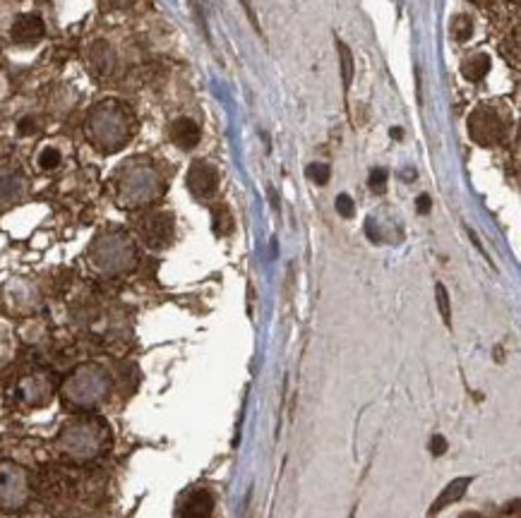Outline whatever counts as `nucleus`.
Returning a JSON list of instances; mask_svg holds the SVG:
<instances>
[{"mask_svg":"<svg viewBox=\"0 0 521 518\" xmlns=\"http://www.w3.org/2000/svg\"><path fill=\"white\" fill-rule=\"evenodd\" d=\"M469 132H471V137H474L478 144L490 147V144H498L502 139V135H505V125H502L500 115L495 111L478 108V111L471 115V120H469Z\"/></svg>","mask_w":521,"mask_h":518,"instance_id":"obj_1","label":"nucleus"},{"mask_svg":"<svg viewBox=\"0 0 521 518\" xmlns=\"http://www.w3.org/2000/svg\"><path fill=\"white\" fill-rule=\"evenodd\" d=\"M187 187H190L192 194L207 199L219 190V173H216V168L209 166V163L195 161L190 166V173H187Z\"/></svg>","mask_w":521,"mask_h":518,"instance_id":"obj_2","label":"nucleus"},{"mask_svg":"<svg viewBox=\"0 0 521 518\" xmlns=\"http://www.w3.org/2000/svg\"><path fill=\"white\" fill-rule=\"evenodd\" d=\"M171 233H173V225H171V218L168 216L156 214L142 223V237L149 242L151 247H163L168 240H171Z\"/></svg>","mask_w":521,"mask_h":518,"instance_id":"obj_3","label":"nucleus"},{"mask_svg":"<svg viewBox=\"0 0 521 518\" xmlns=\"http://www.w3.org/2000/svg\"><path fill=\"white\" fill-rule=\"evenodd\" d=\"M214 497L207 490H195L180 507V518H211Z\"/></svg>","mask_w":521,"mask_h":518,"instance_id":"obj_4","label":"nucleus"},{"mask_svg":"<svg viewBox=\"0 0 521 518\" xmlns=\"http://www.w3.org/2000/svg\"><path fill=\"white\" fill-rule=\"evenodd\" d=\"M44 36V22L39 15H22L12 24V39L17 44H34Z\"/></svg>","mask_w":521,"mask_h":518,"instance_id":"obj_5","label":"nucleus"},{"mask_svg":"<svg viewBox=\"0 0 521 518\" xmlns=\"http://www.w3.org/2000/svg\"><path fill=\"white\" fill-rule=\"evenodd\" d=\"M171 137L180 149H195L199 144V127L190 118H178L171 127Z\"/></svg>","mask_w":521,"mask_h":518,"instance_id":"obj_6","label":"nucleus"},{"mask_svg":"<svg viewBox=\"0 0 521 518\" xmlns=\"http://www.w3.org/2000/svg\"><path fill=\"white\" fill-rule=\"evenodd\" d=\"M469 485H471V480H469V478H459V480H454V483L447 485L445 490L440 492V497L435 499L433 507H430V516L440 514V511H442V509H447V507H450V504L459 502V499L464 497V492H466V487H469Z\"/></svg>","mask_w":521,"mask_h":518,"instance_id":"obj_7","label":"nucleus"},{"mask_svg":"<svg viewBox=\"0 0 521 518\" xmlns=\"http://www.w3.org/2000/svg\"><path fill=\"white\" fill-rule=\"evenodd\" d=\"M462 72L466 79H471V82H481V79L490 72V58L486 53H474L471 58L464 60Z\"/></svg>","mask_w":521,"mask_h":518,"instance_id":"obj_8","label":"nucleus"},{"mask_svg":"<svg viewBox=\"0 0 521 518\" xmlns=\"http://www.w3.org/2000/svg\"><path fill=\"white\" fill-rule=\"evenodd\" d=\"M336 51H339V63H341V79H344V91L351 89V79H353V58H351L349 46L341 39H336Z\"/></svg>","mask_w":521,"mask_h":518,"instance_id":"obj_9","label":"nucleus"},{"mask_svg":"<svg viewBox=\"0 0 521 518\" xmlns=\"http://www.w3.org/2000/svg\"><path fill=\"white\" fill-rule=\"evenodd\" d=\"M214 230L216 235H228L233 230V218L226 206H214Z\"/></svg>","mask_w":521,"mask_h":518,"instance_id":"obj_10","label":"nucleus"},{"mask_svg":"<svg viewBox=\"0 0 521 518\" xmlns=\"http://www.w3.org/2000/svg\"><path fill=\"white\" fill-rule=\"evenodd\" d=\"M435 298H438V307L442 314V322L447 326H452V307H450V295H447V288L442 283L435 286Z\"/></svg>","mask_w":521,"mask_h":518,"instance_id":"obj_11","label":"nucleus"},{"mask_svg":"<svg viewBox=\"0 0 521 518\" xmlns=\"http://www.w3.org/2000/svg\"><path fill=\"white\" fill-rule=\"evenodd\" d=\"M452 32H454V39L457 41H466L474 32V22H471L469 15H459L457 20L452 22Z\"/></svg>","mask_w":521,"mask_h":518,"instance_id":"obj_12","label":"nucleus"},{"mask_svg":"<svg viewBox=\"0 0 521 518\" xmlns=\"http://www.w3.org/2000/svg\"><path fill=\"white\" fill-rule=\"evenodd\" d=\"M308 175H310V180L317 182V185H327V182H329V166H324V163H312V166H308Z\"/></svg>","mask_w":521,"mask_h":518,"instance_id":"obj_13","label":"nucleus"},{"mask_svg":"<svg viewBox=\"0 0 521 518\" xmlns=\"http://www.w3.org/2000/svg\"><path fill=\"white\" fill-rule=\"evenodd\" d=\"M385 187H387V170L385 168H375L370 173V190L382 194Z\"/></svg>","mask_w":521,"mask_h":518,"instance_id":"obj_14","label":"nucleus"},{"mask_svg":"<svg viewBox=\"0 0 521 518\" xmlns=\"http://www.w3.org/2000/svg\"><path fill=\"white\" fill-rule=\"evenodd\" d=\"M336 211L339 214H341L344 218H351L356 214V204H353V199L349 197V194H339L336 197Z\"/></svg>","mask_w":521,"mask_h":518,"instance_id":"obj_15","label":"nucleus"},{"mask_svg":"<svg viewBox=\"0 0 521 518\" xmlns=\"http://www.w3.org/2000/svg\"><path fill=\"white\" fill-rule=\"evenodd\" d=\"M58 163H60V154H58L56 149H46L44 154L39 156V166H41V168H46V170L58 168Z\"/></svg>","mask_w":521,"mask_h":518,"instance_id":"obj_16","label":"nucleus"},{"mask_svg":"<svg viewBox=\"0 0 521 518\" xmlns=\"http://www.w3.org/2000/svg\"><path fill=\"white\" fill-rule=\"evenodd\" d=\"M240 5H243L247 20H250V24H252V27H255V32H257V34H262V29H259V22H257V17H255V8H252V0H240Z\"/></svg>","mask_w":521,"mask_h":518,"instance_id":"obj_17","label":"nucleus"},{"mask_svg":"<svg viewBox=\"0 0 521 518\" xmlns=\"http://www.w3.org/2000/svg\"><path fill=\"white\" fill-rule=\"evenodd\" d=\"M447 451V442H445V437H440V435H435L433 440H430V454L433 456H442Z\"/></svg>","mask_w":521,"mask_h":518,"instance_id":"obj_18","label":"nucleus"},{"mask_svg":"<svg viewBox=\"0 0 521 518\" xmlns=\"http://www.w3.org/2000/svg\"><path fill=\"white\" fill-rule=\"evenodd\" d=\"M416 204H418V211H421V214H428V211H430V206H433V202H430V197H428V194H421Z\"/></svg>","mask_w":521,"mask_h":518,"instance_id":"obj_19","label":"nucleus"},{"mask_svg":"<svg viewBox=\"0 0 521 518\" xmlns=\"http://www.w3.org/2000/svg\"><path fill=\"white\" fill-rule=\"evenodd\" d=\"M365 230H368V237H370L373 242H380V233H377V228H373V218H368Z\"/></svg>","mask_w":521,"mask_h":518,"instance_id":"obj_20","label":"nucleus"},{"mask_svg":"<svg viewBox=\"0 0 521 518\" xmlns=\"http://www.w3.org/2000/svg\"><path fill=\"white\" fill-rule=\"evenodd\" d=\"M392 137L402 139V127H394V130H392Z\"/></svg>","mask_w":521,"mask_h":518,"instance_id":"obj_21","label":"nucleus"},{"mask_svg":"<svg viewBox=\"0 0 521 518\" xmlns=\"http://www.w3.org/2000/svg\"><path fill=\"white\" fill-rule=\"evenodd\" d=\"M462 518H483V516H478V514H464Z\"/></svg>","mask_w":521,"mask_h":518,"instance_id":"obj_22","label":"nucleus"}]
</instances>
